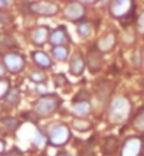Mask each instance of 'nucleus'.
<instances>
[{
	"mask_svg": "<svg viewBox=\"0 0 144 156\" xmlns=\"http://www.w3.org/2000/svg\"><path fill=\"white\" fill-rule=\"evenodd\" d=\"M130 114V102L124 97H116L110 102L109 108V121L112 123H122L129 118Z\"/></svg>",
	"mask_w": 144,
	"mask_h": 156,
	"instance_id": "f257e3e1",
	"label": "nucleus"
},
{
	"mask_svg": "<svg viewBox=\"0 0 144 156\" xmlns=\"http://www.w3.org/2000/svg\"><path fill=\"white\" fill-rule=\"evenodd\" d=\"M61 105V99L58 98L57 95L54 94H48L44 95L38 99L35 105H34V111L38 116H49L51 114L57 111Z\"/></svg>",
	"mask_w": 144,
	"mask_h": 156,
	"instance_id": "f03ea898",
	"label": "nucleus"
},
{
	"mask_svg": "<svg viewBox=\"0 0 144 156\" xmlns=\"http://www.w3.org/2000/svg\"><path fill=\"white\" fill-rule=\"evenodd\" d=\"M71 139V131L69 128L62 125V123H57L54 126L49 128L48 132V142L52 146H64L68 144Z\"/></svg>",
	"mask_w": 144,
	"mask_h": 156,
	"instance_id": "7ed1b4c3",
	"label": "nucleus"
},
{
	"mask_svg": "<svg viewBox=\"0 0 144 156\" xmlns=\"http://www.w3.org/2000/svg\"><path fill=\"white\" fill-rule=\"evenodd\" d=\"M3 66L12 74H18L25 66V58L18 53H7L3 55Z\"/></svg>",
	"mask_w": 144,
	"mask_h": 156,
	"instance_id": "20e7f679",
	"label": "nucleus"
},
{
	"mask_svg": "<svg viewBox=\"0 0 144 156\" xmlns=\"http://www.w3.org/2000/svg\"><path fill=\"white\" fill-rule=\"evenodd\" d=\"M133 9H134V4L130 0H113L109 6L112 16L117 17V19H122V17H126L127 14H130Z\"/></svg>",
	"mask_w": 144,
	"mask_h": 156,
	"instance_id": "39448f33",
	"label": "nucleus"
},
{
	"mask_svg": "<svg viewBox=\"0 0 144 156\" xmlns=\"http://www.w3.org/2000/svg\"><path fill=\"white\" fill-rule=\"evenodd\" d=\"M28 9L31 13L40 14V16H54L58 12V6L49 2H34L28 4Z\"/></svg>",
	"mask_w": 144,
	"mask_h": 156,
	"instance_id": "423d86ee",
	"label": "nucleus"
},
{
	"mask_svg": "<svg viewBox=\"0 0 144 156\" xmlns=\"http://www.w3.org/2000/svg\"><path fill=\"white\" fill-rule=\"evenodd\" d=\"M86 62L88 68L91 70V73H98L102 70L103 67V55L98 48H91L86 54Z\"/></svg>",
	"mask_w": 144,
	"mask_h": 156,
	"instance_id": "0eeeda50",
	"label": "nucleus"
},
{
	"mask_svg": "<svg viewBox=\"0 0 144 156\" xmlns=\"http://www.w3.org/2000/svg\"><path fill=\"white\" fill-rule=\"evenodd\" d=\"M85 14V7H83L82 3L79 2H74V3H69L64 9V17L68 19V20H72V21H76V20H81Z\"/></svg>",
	"mask_w": 144,
	"mask_h": 156,
	"instance_id": "6e6552de",
	"label": "nucleus"
},
{
	"mask_svg": "<svg viewBox=\"0 0 144 156\" xmlns=\"http://www.w3.org/2000/svg\"><path fill=\"white\" fill-rule=\"evenodd\" d=\"M141 146H143V142H141L140 138H130L124 142L123 148H122V156H139L141 152Z\"/></svg>",
	"mask_w": 144,
	"mask_h": 156,
	"instance_id": "1a4fd4ad",
	"label": "nucleus"
},
{
	"mask_svg": "<svg viewBox=\"0 0 144 156\" xmlns=\"http://www.w3.org/2000/svg\"><path fill=\"white\" fill-rule=\"evenodd\" d=\"M49 43L55 47V45H64L65 43L71 41L69 36H68V31H66L65 27H58L57 30H54L52 33L49 34Z\"/></svg>",
	"mask_w": 144,
	"mask_h": 156,
	"instance_id": "9d476101",
	"label": "nucleus"
},
{
	"mask_svg": "<svg viewBox=\"0 0 144 156\" xmlns=\"http://www.w3.org/2000/svg\"><path fill=\"white\" fill-rule=\"evenodd\" d=\"M49 29L47 26H41V27H37V29H34L30 34V37H31V41H33L34 44H44L47 40L49 38Z\"/></svg>",
	"mask_w": 144,
	"mask_h": 156,
	"instance_id": "9b49d317",
	"label": "nucleus"
},
{
	"mask_svg": "<svg viewBox=\"0 0 144 156\" xmlns=\"http://www.w3.org/2000/svg\"><path fill=\"white\" fill-rule=\"evenodd\" d=\"M69 70L74 75H82L83 74V71H85V62H83V58L81 57L79 54H75L74 57L71 58Z\"/></svg>",
	"mask_w": 144,
	"mask_h": 156,
	"instance_id": "f8f14e48",
	"label": "nucleus"
},
{
	"mask_svg": "<svg viewBox=\"0 0 144 156\" xmlns=\"http://www.w3.org/2000/svg\"><path fill=\"white\" fill-rule=\"evenodd\" d=\"M31 57H33L34 62H35L38 67H41V68H51V67H52L51 58H49L45 53H42V51H33V53H31Z\"/></svg>",
	"mask_w": 144,
	"mask_h": 156,
	"instance_id": "ddd939ff",
	"label": "nucleus"
},
{
	"mask_svg": "<svg viewBox=\"0 0 144 156\" xmlns=\"http://www.w3.org/2000/svg\"><path fill=\"white\" fill-rule=\"evenodd\" d=\"M115 43H116L115 36H113V34H106L105 37H102L98 41L96 48H98L100 53H106V51H110V50L115 47Z\"/></svg>",
	"mask_w": 144,
	"mask_h": 156,
	"instance_id": "4468645a",
	"label": "nucleus"
},
{
	"mask_svg": "<svg viewBox=\"0 0 144 156\" xmlns=\"http://www.w3.org/2000/svg\"><path fill=\"white\" fill-rule=\"evenodd\" d=\"M89 111H91V102H89V101H79V102L74 104L75 115H79V116L88 115Z\"/></svg>",
	"mask_w": 144,
	"mask_h": 156,
	"instance_id": "2eb2a0df",
	"label": "nucleus"
},
{
	"mask_svg": "<svg viewBox=\"0 0 144 156\" xmlns=\"http://www.w3.org/2000/svg\"><path fill=\"white\" fill-rule=\"evenodd\" d=\"M51 54L58 61H65L68 58V48L64 47V45H55V47L51 48Z\"/></svg>",
	"mask_w": 144,
	"mask_h": 156,
	"instance_id": "dca6fc26",
	"label": "nucleus"
},
{
	"mask_svg": "<svg viewBox=\"0 0 144 156\" xmlns=\"http://www.w3.org/2000/svg\"><path fill=\"white\" fill-rule=\"evenodd\" d=\"M116 149H117V139L110 136V138H107L105 140V144H103V153L105 155H113L116 152Z\"/></svg>",
	"mask_w": 144,
	"mask_h": 156,
	"instance_id": "f3484780",
	"label": "nucleus"
},
{
	"mask_svg": "<svg viewBox=\"0 0 144 156\" xmlns=\"http://www.w3.org/2000/svg\"><path fill=\"white\" fill-rule=\"evenodd\" d=\"M2 125H3L8 132H14L17 128L20 126V121L17 118H13V116H6V118L2 119Z\"/></svg>",
	"mask_w": 144,
	"mask_h": 156,
	"instance_id": "a211bd4d",
	"label": "nucleus"
},
{
	"mask_svg": "<svg viewBox=\"0 0 144 156\" xmlns=\"http://www.w3.org/2000/svg\"><path fill=\"white\" fill-rule=\"evenodd\" d=\"M72 125H74V128L76 129V131H79V132H86V131H89V129H91V126H92V123L89 122V121L82 119V118L74 119Z\"/></svg>",
	"mask_w": 144,
	"mask_h": 156,
	"instance_id": "6ab92c4d",
	"label": "nucleus"
},
{
	"mask_svg": "<svg viewBox=\"0 0 144 156\" xmlns=\"http://www.w3.org/2000/svg\"><path fill=\"white\" fill-rule=\"evenodd\" d=\"M20 98H21V95H20V91L18 90H10L8 91V94L6 95V101H7L8 105H12V107H16L17 104L20 102Z\"/></svg>",
	"mask_w": 144,
	"mask_h": 156,
	"instance_id": "aec40b11",
	"label": "nucleus"
},
{
	"mask_svg": "<svg viewBox=\"0 0 144 156\" xmlns=\"http://www.w3.org/2000/svg\"><path fill=\"white\" fill-rule=\"evenodd\" d=\"M92 31V27H91V23L89 21H81L78 24V33L81 37H88Z\"/></svg>",
	"mask_w": 144,
	"mask_h": 156,
	"instance_id": "412c9836",
	"label": "nucleus"
},
{
	"mask_svg": "<svg viewBox=\"0 0 144 156\" xmlns=\"http://www.w3.org/2000/svg\"><path fill=\"white\" fill-rule=\"evenodd\" d=\"M8 91H10V81L8 80H0V99L6 98Z\"/></svg>",
	"mask_w": 144,
	"mask_h": 156,
	"instance_id": "4be33fe9",
	"label": "nucleus"
},
{
	"mask_svg": "<svg viewBox=\"0 0 144 156\" xmlns=\"http://www.w3.org/2000/svg\"><path fill=\"white\" fill-rule=\"evenodd\" d=\"M30 80L34 81L35 84H40V82L45 81V74H44L42 71H33V73L30 74Z\"/></svg>",
	"mask_w": 144,
	"mask_h": 156,
	"instance_id": "5701e85b",
	"label": "nucleus"
},
{
	"mask_svg": "<svg viewBox=\"0 0 144 156\" xmlns=\"http://www.w3.org/2000/svg\"><path fill=\"white\" fill-rule=\"evenodd\" d=\"M33 144L37 145V146H42V145L45 144V136L42 135L40 131L35 132V136L33 138Z\"/></svg>",
	"mask_w": 144,
	"mask_h": 156,
	"instance_id": "b1692460",
	"label": "nucleus"
},
{
	"mask_svg": "<svg viewBox=\"0 0 144 156\" xmlns=\"http://www.w3.org/2000/svg\"><path fill=\"white\" fill-rule=\"evenodd\" d=\"M134 126L139 131H144V112H141L140 115H137L134 119Z\"/></svg>",
	"mask_w": 144,
	"mask_h": 156,
	"instance_id": "393cba45",
	"label": "nucleus"
},
{
	"mask_svg": "<svg viewBox=\"0 0 144 156\" xmlns=\"http://www.w3.org/2000/svg\"><path fill=\"white\" fill-rule=\"evenodd\" d=\"M54 82H55V85L57 87H64L65 84H68V81H66V77L64 74H58L54 77Z\"/></svg>",
	"mask_w": 144,
	"mask_h": 156,
	"instance_id": "a878e982",
	"label": "nucleus"
},
{
	"mask_svg": "<svg viewBox=\"0 0 144 156\" xmlns=\"http://www.w3.org/2000/svg\"><path fill=\"white\" fill-rule=\"evenodd\" d=\"M4 156H23V153H21V151H18L17 148H13L12 151H8Z\"/></svg>",
	"mask_w": 144,
	"mask_h": 156,
	"instance_id": "bb28decb",
	"label": "nucleus"
},
{
	"mask_svg": "<svg viewBox=\"0 0 144 156\" xmlns=\"http://www.w3.org/2000/svg\"><path fill=\"white\" fill-rule=\"evenodd\" d=\"M139 27H140L141 31H144V13L139 17Z\"/></svg>",
	"mask_w": 144,
	"mask_h": 156,
	"instance_id": "cd10ccee",
	"label": "nucleus"
},
{
	"mask_svg": "<svg viewBox=\"0 0 144 156\" xmlns=\"http://www.w3.org/2000/svg\"><path fill=\"white\" fill-rule=\"evenodd\" d=\"M6 74V67L3 66V62H0V77H3Z\"/></svg>",
	"mask_w": 144,
	"mask_h": 156,
	"instance_id": "c85d7f7f",
	"label": "nucleus"
},
{
	"mask_svg": "<svg viewBox=\"0 0 144 156\" xmlns=\"http://www.w3.org/2000/svg\"><path fill=\"white\" fill-rule=\"evenodd\" d=\"M4 148H6V142L3 139H0V153L4 152Z\"/></svg>",
	"mask_w": 144,
	"mask_h": 156,
	"instance_id": "c756f323",
	"label": "nucleus"
},
{
	"mask_svg": "<svg viewBox=\"0 0 144 156\" xmlns=\"http://www.w3.org/2000/svg\"><path fill=\"white\" fill-rule=\"evenodd\" d=\"M10 2H6V0H0V7H4V6H8Z\"/></svg>",
	"mask_w": 144,
	"mask_h": 156,
	"instance_id": "7c9ffc66",
	"label": "nucleus"
},
{
	"mask_svg": "<svg viewBox=\"0 0 144 156\" xmlns=\"http://www.w3.org/2000/svg\"><path fill=\"white\" fill-rule=\"evenodd\" d=\"M57 156H71L68 152H58V155Z\"/></svg>",
	"mask_w": 144,
	"mask_h": 156,
	"instance_id": "2f4dec72",
	"label": "nucleus"
},
{
	"mask_svg": "<svg viewBox=\"0 0 144 156\" xmlns=\"http://www.w3.org/2000/svg\"><path fill=\"white\" fill-rule=\"evenodd\" d=\"M2 23H3V21H2V19H0V24H2Z\"/></svg>",
	"mask_w": 144,
	"mask_h": 156,
	"instance_id": "473e14b6",
	"label": "nucleus"
},
{
	"mask_svg": "<svg viewBox=\"0 0 144 156\" xmlns=\"http://www.w3.org/2000/svg\"><path fill=\"white\" fill-rule=\"evenodd\" d=\"M33 156H40V155H33Z\"/></svg>",
	"mask_w": 144,
	"mask_h": 156,
	"instance_id": "72a5a7b5",
	"label": "nucleus"
},
{
	"mask_svg": "<svg viewBox=\"0 0 144 156\" xmlns=\"http://www.w3.org/2000/svg\"><path fill=\"white\" fill-rule=\"evenodd\" d=\"M0 111H2V107H0Z\"/></svg>",
	"mask_w": 144,
	"mask_h": 156,
	"instance_id": "f704fd0d",
	"label": "nucleus"
},
{
	"mask_svg": "<svg viewBox=\"0 0 144 156\" xmlns=\"http://www.w3.org/2000/svg\"><path fill=\"white\" fill-rule=\"evenodd\" d=\"M143 61H144V57H143Z\"/></svg>",
	"mask_w": 144,
	"mask_h": 156,
	"instance_id": "c9c22d12",
	"label": "nucleus"
}]
</instances>
